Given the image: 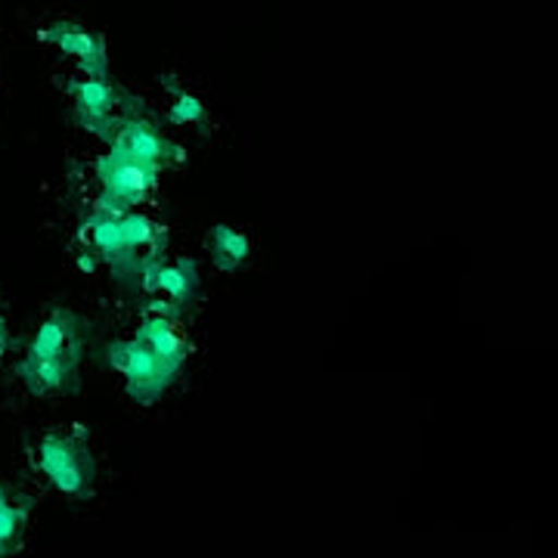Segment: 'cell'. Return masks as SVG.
Wrapping results in <instances>:
<instances>
[{
    "mask_svg": "<svg viewBox=\"0 0 558 558\" xmlns=\"http://www.w3.org/2000/svg\"><path fill=\"white\" fill-rule=\"evenodd\" d=\"M84 348V319L69 307H57L44 317L25 344V354L16 363V376L35 398L65 395L78 381Z\"/></svg>",
    "mask_w": 558,
    "mask_h": 558,
    "instance_id": "1",
    "label": "cell"
},
{
    "mask_svg": "<svg viewBox=\"0 0 558 558\" xmlns=\"http://www.w3.org/2000/svg\"><path fill=\"white\" fill-rule=\"evenodd\" d=\"M81 242L84 252L109 264L116 274H137L146 260L161 258L165 230L140 208L106 211L94 205V211L81 220Z\"/></svg>",
    "mask_w": 558,
    "mask_h": 558,
    "instance_id": "2",
    "label": "cell"
},
{
    "mask_svg": "<svg viewBox=\"0 0 558 558\" xmlns=\"http://www.w3.org/2000/svg\"><path fill=\"white\" fill-rule=\"evenodd\" d=\"M32 459L38 472L50 481L62 497L90 499L97 484V457L84 428H62L47 432L35 440Z\"/></svg>",
    "mask_w": 558,
    "mask_h": 558,
    "instance_id": "3",
    "label": "cell"
},
{
    "mask_svg": "<svg viewBox=\"0 0 558 558\" xmlns=\"http://www.w3.org/2000/svg\"><path fill=\"white\" fill-rule=\"evenodd\" d=\"M94 174H97V183H100L97 208H106V211L140 208L156 193L161 180L159 168L140 161L137 156H131L128 149H121L116 143H109V149L97 156Z\"/></svg>",
    "mask_w": 558,
    "mask_h": 558,
    "instance_id": "4",
    "label": "cell"
},
{
    "mask_svg": "<svg viewBox=\"0 0 558 558\" xmlns=\"http://www.w3.org/2000/svg\"><path fill=\"white\" fill-rule=\"evenodd\" d=\"M106 363L116 369L124 381V391L134 403H156L165 398V391L178 381V369L146 344L137 336L116 339L106 344Z\"/></svg>",
    "mask_w": 558,
    "mask_h": 558,
    "instance_id": "5",
    "label": "cell"
},
{
    "mask_svg": "<svg viewBox=\"0 0 558 558\" xmlns=\"http://www.w3.org/2000/svg\"><path fill=\"white\" fill-rule=\"evenodd\" d=\"M65 94L72 100V112L78 128H84L87 134L100 140H112V134L119 131V124L124 116H119L121 109V90L109 78H90V75H78V78L65 81Z\"/></svg>",
    "mask_w": 558,
    "mask_h": 558,
    "instance_id": "6",
    "label": "cell"
},
{
    "mask_svg": "<svg viewBox=\"0 0 558 558\" xmlns=\"http://www.w3.org/2000/svg\"><path fill=\"white\" fill-rule=\"evenodd\" d=\"M137 282L146 295H156L168 307L183 314L199 295V264L196 258H153L137 270Z\"/></svg>",
    "mask_w": 558,
    "mask_h": 558,
    "instance_id": "7",
    "label": "cell"
},
{
    "mask_svg": "<svg viewBox=\"0 0 558 558\" xmlns=\"http://www.w3.org/2000/svg\"><path fill=\"white\" fill-rule=\"evenodd\" d=\"M38 38L57 47L62 57H72L78 62L81 75L109 78V50H106V38L97 32L78 28L75 22H53V25L40 28Z\"/></svg>",
    "mask_w": 558,
    "mask_h": 558,
    "instance_id": "8",
    "label": "cell"
},
{
    "mask_svg": "<svg viewBox=\"0 0 558 558\" xmlns=\"http://www.w3.org/2000/svg\"><path fill=\"white\" fill-rule=\"evenodd\" d=\"M109 143L128 149L131 156H137L140 161H146V165H153V168H159V171H165V168H171L174 161L183 159L178 143H171V140L165 137L153 121L134 119V116H124V119H121L119 131L112 134Z\"/></svg>",
    "mask_w": 558,
    "mask_h": 558,
    "instance_id": "9",
    "label": "cell"
},
{
    "mask_svg": "<svg viewBox=\"0 0 558 558\" xmlns=\"http://www.w3.org/2000/svg\"><path fill=\"white\" fill-rule=\"evenodd\" d=\"M134 336H137L140 341H146V344H149L165 363H171L178 373L183 369V363L190 360V351H193L190 336L183 332L180 319L168 317V314H156V311H149L146 317L140 319Z\"/></svg>",
    "mask_w": 558,
    "mask_h": 558,
    "instance_id": "10",
    "label": "cell"
},
{
    "mask_svg": "<svg viewBox=\"0 0 558 558\" xmlns=\"http://www.w3.org/2000/svg\"><path fill=\"white\" fill-rule=\"evenodd\" d=\"M35 499L0 481V558H10L25 539L32 524Z\"/></svg>",
    "mask_w": 558,
    "mask_h": 558,
    "instance_id": "11",
    "label": "cell"
},
{
    "mask_svg": "<svg viewBox=\"0 0 558 558\" xmlns=\"http://www.w3.org/2000/svg\"><path fill=\"white\" fill-rule=\"evenodd\" d=\"M205 245L218 274H236L252 255V240L230 223H215L205 236Z\"/></svg>",
    "mask_w": 558,
    "mask_h": 558,
    "instance_id": "12",
    "label": "cell"
},
{
    "mask_svg": "<svg viewBox=\"0 0 558 558\" xmlns=\"http://www.w3.org/2000/svg\"><path fill=\"white\" fill-rule=\"evenodd\" d=\"M165 90L171 94V106H168V121L178 124V128H186V124H202L205 121V102L190 94L186 87H180L174 78H165Z\"/></svg>",
    "mask_w": 558,
    "mask_h": 558,
    "instance_id": "13",
    "label": "cell"
},
{
    "mask_svg": "<svg viewBox=\"0 0 558 558\" xmlns=\"http://www.w3.org/2000/svg\"><path fill=\"white\" fill-rule=\"evenodd\" d=\"M7 351H10V326H7V319H3V314H0V366H3Z\"/></svg>",
    "mask_w": 558,
    "mask_h": 558,
    "instance_id": "14",
    "label": "cell"
}]
</instances>
